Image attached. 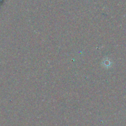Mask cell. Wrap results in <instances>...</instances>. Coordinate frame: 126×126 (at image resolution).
<instances>
[{"label": "cell", "instance_id": "obj_1", "mask_svg": "<svg viewBox=\"0 0 126 126\" xmlns=\"http://www.w3.org/2000/svg\"><path fill=\"white\" fill-rule=\"evenodd\" d=\"M103 64L105 65V66H107V67L108 68V67H110V66L111 65V62L109 60H106L105 61L103 62Z\"/></svg>", "mask_w": 126, "mask_h": 126}]
</instances>
